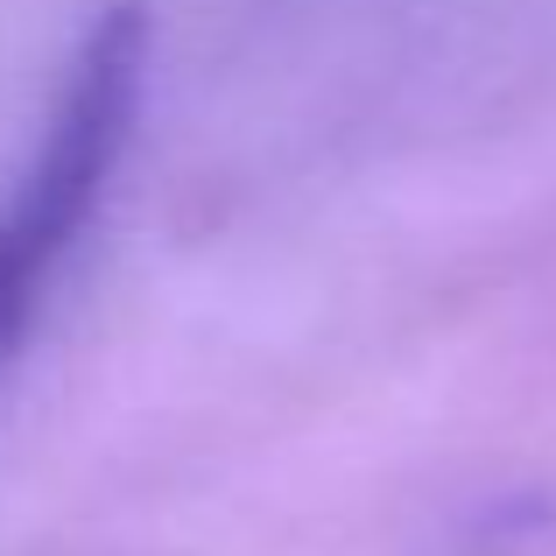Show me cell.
Returning <instances> with one entry per match:
<instances>
[{"mask_svg":"<svg viewBox=\"0 0 556 556\" xmlns=\"http://www.w3.org/2000/svg\"><path fill=\"white\" fill-rule=\"evenodd\" d=\"M149 56L155 36L141 0H121L99 14L71 56L42 135L28 141L22 169L0 190V374L22 359L56 275L78 254L85 226L106 204L127 149H135L141 99H149Z\"/></svg>","mask_w":556,"mask_h":556,"instance_id":"obj_1","label":"cell"}]
</instances>
